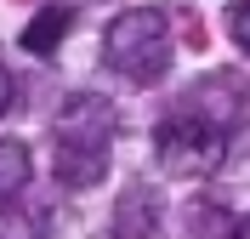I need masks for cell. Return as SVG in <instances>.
<instances>
[{
    "label": "cell",
    "instance_id": "obj_1",
    "mask_svg": "<svg viewBox=\"0 0 250 239\" xmlns=\"http://www.w3.org/2000/svg\"><path fill=\"white\" fill-rule=\"evenodd\" d=\"M103 63L120 80H137V86H154L165 68H171V17L159 6H131L103 29Z\"/></svg>",
    "mask_w": 250,
    "mask_h": 239
},
{
    "label": "cell",
    "instance_id": "obj_2",
    "mask_svg": "<svg viewBox=\"0 0 250 239\" xmlns=\"http://www.w3.org/2000/svg\"><path fill=\"white\" fill-rule=\"evenodd\" d=\"M228 148H233L228 126H222V120H210V114H199V109L171 114V120H159V131H154L159 165H165L171 176H188V182L216 176L222 165H228Z\"/></svg>",
    "mask_w": 250,
    "mask_h": 239
},
{
    "label": "cell",
    "instance_id": "obj_3",
    "mask_svg": "<svg viewBox=\"0 0 250 239\" xmlns=\"http://www.w3.org/2000/svg\"><path fill=\"white\" fill-rule=\"evenodd\" d=\"M108 137H114V126L80 131L74 120H62V126H57V154H51L57 182H68V188H91V182H103V171H108Z\"/></svg>",
    "mask_w": 250,
    "mask_h": 239
},
{
    "label": "cell",
    "instance_id": "obj_4",
    "mask_svg": "<svg viewBox=\"0 0 250 239\" xmlns=\"http://www.w3.org/2000/svg\"><path fill=\"white\" fill-rule=\"evenodd\" d=\"M68 29H74V6H46V12H34V17H29L23 46H29L34 57H51V51L68 40Z\"/></svg>",
    "mask_w": 250,
    "mask_h": 239
},
{
    "label": "cell",
    "instance_id": "obj_5",
    "mask_svg": "<svg viewBox=\"0 0 250 239\" xmlns=\"http://www.w3.org/2000/svg\"><path fill=\"white\" fill-rule=\"evenodd\" d=\"M29 176H34V154L6 137V143H0V205H12L17 194L29 188Z\"/></svg>",
    "mask_w": 250,
    "mask_h": 239
},
{
    "label": "cell",
    "instance_id": "obj_6",
    "mask_svg": "<svg viewBox=\"0 0 250 239\" xmlns=\"http://www.w3.org/2000/svg\"><path fill=\"white\" fill-rule=\"evenodd\" d=\"M0 239H46V217H34V211H6V205H0Z\"/></svg>",
    "mask_w": 250,
    "mask_h": 239
},
{
    "label": "cell",
    "instance_id": "obj_7",
    "mask_svg": "<svg viewBox=\"0 0 250 239\" xmlns=\"http://www.w3.org/2000/svg\"><path fill=\"white\" fill-rule=\"evenodd\" d=\"M228 29H233V40L250 51V0H239L233 12H228Z\"/></svg>",
    "mask_w": 250,
    "mask_h": 239
},
{
    "label": "cell",
    "instance_id": "obj_8",
    "mask_svg": "<svg viewBox=\"0 0 250 239\" xmlns=\"http://www.w3.org/2000/svg\"><path fill=\"white\" fill-rule=\"evenodd\" d=\"M12 91H17V86H12V68H6V63H0V114H6V109H12Z\"/></svg>",
    "mask_w": 250,
    "mask_h": 239
}]
</instances>
